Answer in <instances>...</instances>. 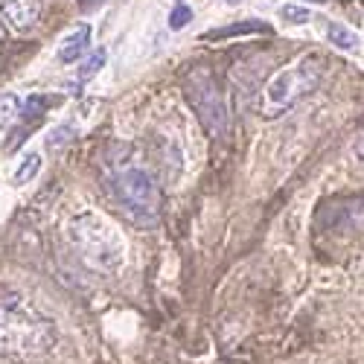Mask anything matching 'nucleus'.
<instances>
[{
    "mask_svg": "<svg viewBox=\"0 0 364 364\" xmlns=\"http://www.w3.org/2000/svg\"><path fill=\"white\" fill-rule=\"evenodd\" d=\"M108 193L114 198V204L119 207L129 222L140 225V228H155L161 222V190L155 184L143 166L137 164H117L108 178Z\"/></svg>",
    "mask_w": 364,
    "mask_h": 364,
    "instance_id": "nucleus-1",
    "label": "nucleus"
},
{
    "mask_svg": "<svg viewBox=\"0 0 364 364\" xmlns=\"http://www.w3.org/2000/svg\"><path fill=\"white\" fill-rule=\"evenodd\" d=\"M73 236L79 242V248L87 259V265H94L100 271H117L123 265L126 257V242L119 236V230L102 219L100 213H85L73 222Z\"/></svg>",
    "mask_w": 364,
    "mask_h": 364,
    "instance_id": "nucleus-2",
    "label": "nucleus"
},
{
    "mask_svg": "<svg viewBox=\"0 0 364 364\" xmlns=\"http://www.w3.org/2000/svg\"><path fill=\"white\" fill-rule=\"evenodd\" d=\"M53 329L26 312H18L12 306H0V350L15 355H38L50 350Z\"/></svg>",
    "mask_w": 364,
    "mask_h": 364,
    "instance_id": "nucleus-3",
    "label": "nucleus"
},
{
    "mask_svg": "<svg viewBox=\"0 0 364 364\" xmlns=\"http://www.w3.org/2000/svg\"><path fill=\"white\" fill-rule=\"evenodd\" d=\"M318 79H321V65L315 58H300V62L280 70L265 85V105L271 111H286L303 94H309V90L318 85Z\"/></svg>",
    "mask_w": 364,
    "mask_h": 364,
    "instance_id": "nucleus-4",
    "label": "nucleus"
},
{
    "mask_svg": "<svg viewBox=\"0 0 364 364\" xmlns=\"http://www.w3.org/2000/svg\"><path fill=\"white\" fill-rule=\"evenodd\" d=\"M184 90H187V97H190V102L201 119V126L207 129V134L222 137L228 129V108H225L219 87H216V79L204 70H196V73H190Z\"/></svg>",
    "mask_w": 364,
    "mask_h": 364,
    "instance_id": "nucleus-5",
    "label": "nucleus"
},
{
    "mask_svg": "<svg viewBox=\"0 0 364 364\" xmlns=\"http://www.w3.org/2000/svg\"><path fill=\"white\" fill-rule=\"evenodd\" d=\"M87 44H90V23H76L70 33L62 38V44H58V50H55V62H58V65H70V62H76V58L87 50Z\"/></svg>",
    "mask_w": 364,
    "mask_h": 364,
    "instance_id": "nucleus-6",
    "label": "nucleus"
},
{
    "mask_svg": "<svg viewBox=\"0 0 364 364\" xmlns=\"http://www.w3.org/2000/svg\"><path fill=\"white\" fill-rule=\"evenodd\" d=\"M4 18L15 29H26L38 21V0H9L4 6Z\"/></svg>",
    "mask_w": 364,
    "mask_h": 364,
    "instance_id": "nucleus-7",
    "label": "nucleus"
},
{
    "mask_svg": "<svg viewBox=\"0 0 364 364\" xmlns=\"http://www.w3.org/2000/svg\"><path fill=\"white\" fill-rule=\"evenodd\" d=\"M326 38L336 44L338 50H358V36L353 33L350 26H344V23H329L326 26Z\"/></svg>",
    "mask_w": 364,
    "mask_h": 364,
    "instance_id": "nucleus-8",
    "label": "nucleus"
},
{
    "mask_svg": "<svg viewBox=\"0 0 364 364\" xmlns=\"http://www.w3.org/2000/svg\"><path fill=\"white\" fill-rule=\"evenodd\" d=\"M18 117H21V100L15 94H4L0 97V129H9Z\"/></svg>",
    "mask_w": 364,
    "mask_h": 364,
    "instance_id": "nucleus-9",
    "label": "nucleus"
},
{
    "mask_svg": "<svg viewBox=\"0 0 364 364\" xmlns=\"http://www.w3.org/2000/svg\"><path fill=\"white\" fill-rule=\"evenodd\" d=\"M38 169H41V155H36V151H29V155L23 158V164L15 169V184H29L36 175H38Z\"/></svg>",
    "mask_w": 364,
    "mask_h": 364,
    "instance_id": "nucleus-10",
    "label": "nucleus"
},
{
    "mask_svg": "<svg viewBox=\"0 0 364 364\" xmlns=\"http://www.w3.org/2000/svg\"><path fill=\"white\" fill-rule=\"evenodd\" d=\"M105 58H108V55H105V50H102V47H97L94 53H90V55L85 58V65L79 68V79H94V76L105 68Z\"/></svg>",
    "mask_w": 364,
    "mask_h": 364,
    "instance_id": "nucleus-11",
    "label": "nucleus"
},
{
    "mask_svg": "<svg viewBox=\"0 0 364 364\" xmlns=\"http://www.w3.org/2000/svg\"><path fill=\"white\" fill-rule=\"evenodd\" d=\"M73 137H76V129H73V126H55V129L47 134V149L55 151V149H62L65 143H70Z\"/></svg>",
    "mask_w": 364,
    "mask_h": 364,
    "instance_id": "nucleus-12",
    "label": "nucleus"
},
{
    "mask_svg": "<svg viewBox=\"0 0 364 364\" xmlns=\"http://www.w3.org/2000/svg\"><path fill=\"white\" fill-rule=\"evenodd\" d=\"M44 105H47L44 97H29V100L23 102V108H21V114H23L26 123H36V119L44 114Z\"/></svg>",
    "mask_w": 364,
    "mask_h": 364,
    "instance_id": "nucleus-13",
    "label": "nucleus"
},
{
    "mask_svg": "<svg viewBox=\"0 0 364 364\" xmlns=\"http://www.w3.org/2000/svg\"><path fill=\"white\" fill-rule=\"evenodd\" d=\"M190 21H193V9H190L187 4H178V6L172 9V15H169V26H172V29H184Z\"/></svg>",
    "mask_w": 364,
    "mask_h": 364,
    "instance_id": "nucleus-14",
    "label": "nucleus"
},
{
    "mask_svg": "<svg viewBox=\"0 0 364 364\" xmlns=\"http://www.w3.org/2000/svg\"><path fill=\"white\" fill-rule=\"evenodd\" d=\"M283 18L289 23H306L312 18V12L306 6H283Z\"/></svg>",
    "mask_w": 364,
    "mask_h": 364,
    "instance_id": "nucleus-15",
    "label": "nucleus"
},
{
    "mask_svg": "<svg viewBox=\"0 0 364 364\" xmlns=\"http://www.w3.org/2000/svg\"><path fill=\"white\" fill-rule=\"evenodd\" d=\"M358 155H361V161H364V137H361V143H358Z\"/></svg>",
    "mask_w": 364,
    "mask_h": 364,
    "instance_id": "nucleus-16",
    "label": "nucleus"
},
{
    "mask_svg": "<svg viewBox=\"0 0 364 364\" xmlns=\"http://www.w3.org/2000/svg\"><path fill=\"white\" fill-rule=\"evenodd\" d=\"M225 4H230V6H233V4H239V0H225Z\"/></svg>",
    "mask_w": 364,
    "mask_h": 364,
    "instance_id": "nucleus-17",
    "label": "nucleus"
}]
</instances>
